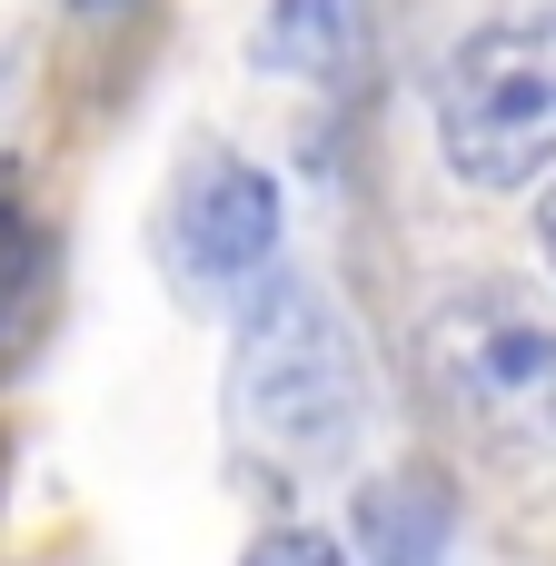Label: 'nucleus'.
<instances>
[{"mask_svg": "<svg viewBox=\"0 0 556 566\" xmlns=\"http://www.w3.org/2000/svg\"><path fill=\"white\" fill-rule=\"evenodd\" d=\"M368 30H378V0H269L259 10V70L338 90L368 60Z\"/></svg>", "mask_w": 556, "mask_h": 566, "instance_id": "423d86ee", "label": "nucleus"}, {"mask_svg": "<svg viewBox=\"0 0 556 566\" xmlns=\"http://www.w3.org/2000/svg\"><path fill=\"white\" fill-rule=\"evenodd\" d=\"M537 259H547V279H556V189L537 199Z\"/></svg>", "mask_w": 556, "mask_h": 566, "instance_id": "6e6552de", "label": "nucleus"}, {"mask_svg": "<svg viewBox=\"0 0 556 566\" xmlns=\"http://www.w3.org/2000/svg\"><path fill=\"white\" fill-rule=\"evenodd\" d=\"M438 159L458 189L517 199L556 169V10H497L438 60Z\"/></svg>", "mask_w": 556, "mask_h": 566, "instance_id": "f03ea898", "label": "nucleus"}, {"mask_svg": "<svg viewBox=\"0 0 556 566\" xmlns=\"http://www.w3.org/2000/svg\"><path fill=\"white\" fill-rule=\"evenodd\" d=\"M239 566H348V547H338L328 527H298V517H289V527L249 537V557H239Z\"/></svg>", "mask_w": 556, "mask_h": 566, "instance_id": "0eeeda50", "label": "nucleus"}, {"mask_svg": "<svg viewBox=\"0 0 556 566\" xmlns=\"http://www.w3.org/2000/svg\"><path fill=\"white\" fill-rule=\"evenodd\" d=\"M348 547L368 566H448V547H458V497H448V478H438V468H388V478H368L358 507H348Z\"/></svg>", "mask_w": 556, "mask_h": 566, "instance_id": "39448f33", "label": "nucleus"}, {"mask_svg": "<svg viewBox=\"0 0 556 566\" xmlns=\"http://www.w3.org/2000/svg\"><path fill=\"white\" fill-rule=\"evenodd\" d=\"M438 408L487 458H556V308L527 289H458L418 328Z\"/></svg>", "mask_w": 556, "mask_h": 566, "instance_id": "7ed1b4c3", "label": "nucleus"}, {"mask_svg": "<svg viewBox=\"0 0 556 566\" xmlns=\"http://www.w3.org/2000/svg\"><path fill=\"white\" fill-rule=\"evenodd\" d=\"M279 239H289V199L259 159H239V149H189L179 159L169 219H159V259H169L179 298L239 308L279 269Z\"/></svg>", "mask_w": 556, "mask_h": 566, "instance_id": "20e7f679", "label": "nucleus"}, {"mask_svg": "<svg viewBox=\"0 0 556 566\" xmlns=\"http://www.w3.org/2000/svg\"><path fill=\"white\" fill-rule=\"evenodd\" d=\"M239 348H229V438L279 468V478H318L368 438V358L348 308L298 279L269 269L239 308Z\"/></svg>", "mask_w": 556, "mask_h": 566, "instance_id": "f257e3e1", "label": "nucleus"}, {"mask_svg": "<svg viewBox=\"0 0 556 566\" xmlns=\"http://www.w3.org/2000/svg\"><path fill=\"white\" fill-rule=\"evenodd\" d=\"M0 279H10V269H0Z\"/></svg>", "mask_w": 556, "mask_h": 566, "instance_id": "1a4fd4ad", "label": "nucleus"}]
</instances>
